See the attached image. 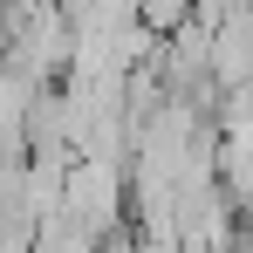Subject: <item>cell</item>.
Listing matches in <instances>:
<instances>
[{
    "label": "cell",
    "mask_w": 253,
    "mask_h": 253,
    "mask_svg": "<svg viewBox=\"0 0 253 253\" xmlns=\"http://www.w3.org/2000/svg\"><path fill=\"white\" fill-rule=\"evenodd\" d=\"M185 21H192V0H137V28H144V35H158V42L178 35Z\"/></svg>",
    "instance_id": "cell-1"
}]
</instances>
